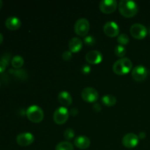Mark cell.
Wrapping results in <instances>:
<instances>
[{"instance_id": "cell-1", "label": "cell", "mask_w": 150, "mask_h": 150, "mask_svg": "<svg viewBox=\"0 0 150 150\" xmlns=\"http://www.w3.org/2000/svg\"><path fill=\"white\" fill-rule=\"evenodd\" d=\"M118 7L120 14L125 18L133 17L139 10L137 4L131 0H121Z\"/></svg>"}, {"instance_id": "cell-2", "label": "cell", "mask_w": 150, "mask_h": 150, "mask_svg": "<svg viewBox=\"0 0 150 150\" xmlns=\"http://www.w3.org/2000/svg\"><path fill=\"white\" fill-rule=\"evenodd\" d=\"M133 67V63L128 58H122L116 61L113 64V71L119 76H122L128 73Z\"/></svg>"}, {"instance_id": "cell-3", "label": "cell", "mask_w": 150, "mask_h": 150, "mask_svg": "<svg viewBox=\"0 0 150 150\" xmlns=\"http://www.w3.org/2000/svg\"><path fill=\"white\" fill-rule=\"evenodd\" d=\"M26 115L28 120L34 123H39L43 120L44 113L42 108L37 105H32L26 109Z\"/></svg>"}, {"instance_id": "cell-4", "label": "cell", "mask_w": 150, "mask_h": 150, "mask_svg": "<svg viewBox=\"0 0 150 150\" xmlns=\"http://www.w3.org/2000/svg\"><path fill=\"white\" fill-rule=\"evenodd\" d=\"M90 28L89 21L85 18H81L76 21L74 25V31L78 35L84 37L88 34Z\"/></svg>"}, {"instance_id": "cell-5", "label": "cell", "mask_w": 150, "mask_h": 150, "mask_svg": "<svg viewBox=\"0 0 150 150\" xmlns=\"http://www.w3.org/2000/svg\"><path fill=\"white\" fill-rule=\"evenodd\" d=\"M82 99L84 101L88 103H94L96 102L99 98V94L98 92L93 87H85L82 89L81 93Z\"/></svg>"}, {"instance_id": "cell-6", "label": "cell", "mask_w": 150, "mask_h": 150, "mask_svg": "<svg viewBox=\"0 0 150 150\" xmlns=\"http://www.w3.org/2000/svg\"><path fill=\"white\" fill-rule=\"evenodd\" d=\"M69 113L68 110L64 106L59 107L57 108L54 113V122L58 125H63L67 121L69 118Z\"/></svg>"}, {"instance_id": "cell-7", "label": "cell", "mask_w": 150, "mask_h": 150, "mask_svg": "<svg viewBox=\"0 0 150 150\" xmlns=\"http://www.w3.org/2000/svg\"><path fill=\"white\" fill-rule=\"evenodd\" d=\"M130 34L134 38L138 40L144 39L147 35V29L142 23H136L132 25L130 29Z\"/></svg>"}, {"instance_id": "cell-8", "label": "cell", "mask_w": 150, "mask_h": 150, "mask_svg": "<svg viewBox=\"0 0 150 150\" xmlns=\"http://www.w3.org/2000/svg\"><path fill=\"white\" fill-rule=\"evenodd\" d=\"M117 6L118 4L116 0H102L100 2L99 8L102 13L111 14L117 10Z\"/></svg>"}, {"instance_id": "cell-9", "label": "cell", "mask_w": 150, "mask_h": 150, "mask_svg": "<svg viewBox=\"0 0 150 150\" xmlns=\"http://www.w3.org/2000/svg\"><path fill=\"white\" fill-rule=\"evenodd\" d=\"M139 138L135 133H127L123 136L122 139V143L123 146H125L126 148H134L139 144Z\"/></svg>"}, {"instance_id": "cell-10", "label": "cell", "mask_w": 150, "mask_h": 150, "mask_svg": "<svg viewBox=\"0 0 150 150\" xmlns=\"http://www.w3.org/2000/svg\"><path fill=\"white\" fill-rule=\"evenodd\" d=\"M120 31V26L114 21L106 22L103 26L104 33L110 38H115V37L119 36Z\"/></svg>"}, {"instance_id": "cell-11", "label": "cell", "mask_w": 150, "mask_h": 150, "mask_svg": "<svg viewBox=\"0 0 150 150\" xmlns=\"http://www.w3.org/2000/svg\"><path fill=\"white\" fill-rule=\"evenodd\" d=\"M35 141L33 134L28 132H24L18 134L16 137V142L21 146H27L32 144Z\"/></svg>"}, {"instance_id": "cell-12", "label": "cell", "mask_w": 150, "mask_h": 150, "mask_svg": "<svg viewBox=\"0 0 150 150\" xmlns=\"http://www.w3.org/2000/svg\"><path fill=\"white\" fill-rule=\"evenodd\" d=\"M148 72L146 67L143 65H137L132 70V77L138 82L143 81L147 76Z\"/></svg>"}, {"instance_id": "cell-13", "label": "cell", "mask_w": 150, "mask_h": 150, "mask_svg": "<svg viewBox=\"0 0 150 150\" xmlns=\"http://www.w3.org/2000/svg\"><path fill=\"white\" fill-rule=\"evenodd\" d=\"M86 62L91 64H97L101 62L103 60V54L98 50H92L86 54Z\"/></svg>"}, {"instance_id": "cell-14", "label": "cell", "mask_w": 150, "mask_h": 150, "mask_svg": "<svg viewBox=\"0 0 150 150\" xmlns=\"http://www.w3.org/2000/svg\"><path fill=\"white\" fill-rule=\"evenodd\" d=\"M90 139L85 136H79L75 139L74 144L80 149H86L90 146Z\"/></svg>"}, {"instance_id": "cell-15", "label": "cell", "mask_w": 150, "mask_h": 150, "mask_svg": "<svg viewBox=\"0 0 150 150\" xmlns=\"http://www.w3.org/2000/svg\"><path fill=\"white\" fill-rule=\"evenodd\" d=\"M5 26L10 30H17L21 26V21L16 16H10L6 19Z\"/></svg>"}, {"instance_id": "cell-16", "label": "cell", "mask_w": 150, "mask_h": 150, "mask_svg": "<svg viewBox=\"0 0 150 150\" xmlns=\"http://www.w3.org/2000/svg\"><path fill=\"white\" fill-rule=\"evenodd\" d=\"M68 45L70 51L72 53H78L82 49L83 42H82V40L79 38L74 37V38H73L69 41Z\"/></svg>"}, {"instance_id": "cell-17", "label": "cell", "mask_w": 150, "mask_h": 150, "mask_svg": "<svg viewBox=\"0 0 150 150\" xmlns=\"http://www.w3.org/2000/svg\"><path fill=\"white\" fill-rule=\"evenodd\" d=\"M58 101L64 106H68L72 104L73 98L71 95L67 91H62L58 95Z\"/></svg>"}, {"instance_id": "cell-18", "label": "cell", "mask_w": 150, "mask_h": 150, "mask_svg": "<svg viewBox=\"0 0 150 150\" xmlns=\"http://www.w3.org/2000/svg\"><path fill=\"white\" fill-rule=\"evenodd\" d=\"M102 103L108 107L114 106L117 103V98L112 95H105L102 98Z\"/></svg>"}, {"instance_id": "cell-19", "label": "cell", "mask_w": 150, "mask_h": 150, "mask_svg": "<svg viewBox=\"0 0 150 150\" xmlns=\"http://www.w3.org/2000/svg\"><path fill=\"white\" fill-rule=\"evenodd\" d=\"M55 150H74V146L70 142H61L56 146Z\"/></svg>"}, {"instance_id": "cell-20", "label": "cell", "mask_w": 150, "mask_h": 150, "mask_svg": "<svg viewBox=\"0 0 150 150\" xmlns=\"http://www.w3.org/2000/svg\"><path fill=\"white\" fill-rule=\"evenodd\" d=\"M23 63H24V60L23 58L21 56H15L11 60V64L13 65V67L15 68H20L23 65Z\"/></svg>"}, {"instance_id": "cell-21", "label": "cell", "mask_w": 150, "mask_h": 150, "mask_svg": "<svg viewBox=\"0 0 150 150\" xmlns=\"http://www.w3.org/2000/svg\"><path fill=\"white\" fill-rule=\"evenodd\" d=\"M126 52V48H125L123 45H118L115 47V49H114V53H115L116 55L118 57H122V58H124V57L125 56Z\"/></svg>"}, {"instance_id": "cell-22", "label": "cell", "mask_w": 150, "mask_h": 150, "mask_svg": "<svg viewBox=\"0 0 150 150\" xmlns=\"http://www.w3.org/2000/svg\"><path fill=\"white\" fill-rule=\"evenodd\" d=\"M117 41H118V42L121 45H127L129 42V38L126 34H120V35H119V36L117 37Z\"/></svg>"}, {"instance_id": "cell-23", "label": "cell", "mask_w": 150, "mask_h": 150, "mask_svg": "<svg viewBox=\"0 0 150 150\" xmlns=\"http://www.w3.org/2000/svg\"><path fill=\"white\" fill-rule=\"evenodd\" d=\"M75 136V131L72 128H67L64 132V137L66 140L70 141L73 139Z\"/></svg>"}, {"instance_id": "cell-24", "label": "cell", "mask_w": 150, "mask_h": 150, "mask_svg": "<svg viewBox=\"0 0 150 150\" xmlns=\"http://www.w3.org/2000/svg\"><path fill=\"white\" fill-rule=\"evenodd\" d=\"M83 42L86 44V45H89V46H92V45H94L96 42V40H95V38H94L92 35H87L84 38V40H83Z\"/></svg>"}, {"instance_id": "cell-25", "label": "cell", "mask_w": 150, "mask_h": 150, "mask_svg": "<svg viewBox=\"0 0 150 150\" xmlns=\"http://www.w3.org/2000/svg\"><path fill=\"white\" fill-rule=\"evenodd\" d=\"M62 59L65 61H69L72 59V57H73V54H72V52L70 51H65L64 52L62 53Z\"/></svg>"}, {"instance_id": "cell-26", "label": "cell", "mask_w": 150, "mask_h": 150, "mask_svg": "<svg viewBox=\"0 0 150 150\" xmlns=\"http://www.w3.org/2000/svg\"><path fill=\"white\" fill-rule=\"evenodd\" d=\"M81 70L82 73H83V74H89L91 71V67L89 64H83L81 67Z\"/></svg>"}, {"instance_id": "cell-27", "label": "cell", "mask_w": 150, "mask_h": 150, "mask_svg": "<svg viewBox=\"0 0 150 150\" xmlns=\"http://www.w3.org/2000/svg\"><path fill=\"white\" fill-rule=\"evenodd\" d=\"M7 65H8V64H7L5 62L0 59V73H3V72L6 70V67H7Z\"/></svg>"}, {"instance_id": "cell-28", "label": "cell", "mask_w": 150, "mask_h": 150, "mask_svg": "<svg viewBox=\"0 0 150 150\" xmlns=\"http://www.w3.org/2000/svg\"><path fill=\"white\" fill-rule=\"evenodd\" d=\"M92 108H93V109L95 110L96 112H100V111H101V109H102V107H101V105H100L99 103H95Z\"/></svg>"}, {"instance_id": "cell-29", "label": "cell", "mask_w": 150, "mask_h": 150, "mask_svg": "<svg viewBox=\"0 0 150 150\" xmlns=\"http://www.w3.org/2000/svg\"><path fill=\"white\" fill-rule=\"evenodd\" d=\"M145 137H146V133H145L144 132H141V133H139V138H140V139H144Z\"/></svg>"}, {"instance_id": "cell-30", "label": "cell", "mask_w": 150, "mask_h": 150, "mask_svg": "<svg viewBox=\"0 0 150 150\" xmlns=\"http://www.w3.org/2000/svg\"><path fill=\"white\" fill-rule=\"evenodd\" d=\"M3 40H4V37H3V35L1 33H0V45L2 43Z\"/></svg>"}, {"instance_id": "cell-31", "label": "cell", "mask_w": 150, "mask_h": 150, "mask_svg": "<svg viewBox=\"0 0 150 150\" xmlns=\"http://www.w3.org/2000/svg\"><path fill=\"white\" fill-rule=\"evenodd\" d=\"M2 1H1V0H0V10H1V7H2Z\"/></svg>"}, {"instance_id": "cell-32", "label": "cell", "mask_w": 150, "mask_h": 150, "mask_svg": "<svg viewBox=\"0 0 150 150\" xmlns=\"http://www.w3.org/2000/svg\"><path fill=\"white\" fill-rule=\"evenodd\" d=\"M0 86H1V82H0Z\"/></svg>"}]
</instances>
